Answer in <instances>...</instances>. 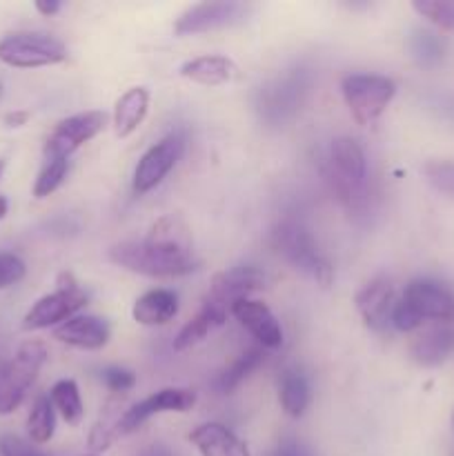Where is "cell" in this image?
I'll list each match as a JSON object with an SVG mask.
<instances>
[{
    "mask_svg": "<svg viewBox=\"0 0 454 456\" xmlns=\"http://www.w3.org/2000/svg\"><path fill=\"white\" fill-rule=\"evenodd\" d=\"M182 154H185V138H182V134H167L158 142H154L141 156L136 169H134V191L136 194H147V191L156 190L167 178V174L176 167Z\"/></svg>",
    "mask_w": 454,
    "mask_h": 456,
    "instance_id": "obj_9",
    "label": "cell"
},
{
    "mask_svg": "<svg viewBox=\"0 0 454 456\" xmlns=\"http://www.w3.org/2000/svg\"><path fill=\"white\" fill-rule=\"evenodd\" d=\"M194 403L196 395L187 390V387H165V390L154 392L151 396L142 399L141 403L125 410L118 421V435H132V432H136L142 423H147L156 414L187 412V410L194 408Z\"/></svg>",
    "mask_w": 454,
    "mask_h": 456,
    "instance_id": "obj_12",
    "label": "cell"
},
{
    "mask_svg": "<svg viewBox=\"0 0 454 456\" xmlns=\"http://www.w3.org/2000/svg\"><path fill=\"white\" fill-rule=\"evenodd\" d=\"M123 414H116L114 410L107 408L105 414H102L101 419H98L96 423H93L92 432H89V450H92L93 454L96 452H105L107 448H109L111 444H114L116 439H118V421Z\"/></svg>",
    "mask_w": 454,
    "mask_h": 456,
    "instance_id": "obj_32",
    "label": "cell"
},
{
    "mask_svg": "<svg viewBox=\"0 0 454 456\" xmlns=\"http://www.w3.org/2000/svg\"><path fill=\"white\" fill-rule=\"evenodd\" d=\"M409 52L421 67H434L445 58V45L434 31L414 29L409 36Z\"/></svg>",
    "mask_w": 454,
    "mask_h": 456,
    "instance_id": "obj_29",
    "label": "cell"
},
{
    "mask_svg": "<svg viewBox=\"0 0 454 456\" xmlns=\"http://www.w3.org/2000/svg\"><path fill=\"white\" fill-rule=\"evenodd\" d=\"M0 454L3 456H45L40 454L38 450L31 448L29 444H25V441L18 439V436L13 435H4L3 439H0ZM87 456H98V454H87Z\"/></svg>",
    "mask_w": 454,
    "mask_h": 456,
    "instance_id": "obj_37",
    "label": "cell"
},
{
    "mask_svg": "<svg viewBox=\"0 0 454 456\" xmlns=\"http://www.w3.org/2000/svg\"><path fill=\"white\" fill-rule=\"evenodd\" d=\"M423 176L436 191L454 199V160H430L423 165Z\"/></svg>",
    "mask_w": 454,
    "mask_h": 456,
    "instance_id": "obj_33",
    "label": "cell"
},
{
    "mask_svg": "<svg viewBox=\"0 0 454 456\" xmlns=\"http://www.w3.org/2000/svg\"><path fill=\"white\" fill-rule=\"evenodd\" d=\"M27 274V265L18 254L0 252V289L20 283Z\"/></svg>",
    "mask_w": 454,
    "mask_h": 456,
    "instance_id": "obj_34",
    "label": "cell"
},
{
    "mask_svg": "<svg viewBox=\"0 0 454 456\" xmlns=\"http://www.w3.org/2000/svg\"><path fill=\"white\" fill-rule=\"evenodd\" d=\"M45 361H47V347L40 341H27L0 368V417L12 414L25 401Z\"/></svg>",
    "mask_w": 454,
    "mask_h": 456,
    "instance_id": "obj_5",
    "label": "cell"
},
{
    "mask_svg": "<svg viewBox=\"0 0 454 456\" xmlns=\"http://www.w3.org/2000/svg\"><path fill=\"white\" fill-rule=\"evenodd\" d=\"M111 328L98 316H74L53 330V338L78 350H101L109 343Z\"/></svg>",
    "mask_w": 454,
    "mask_h": 456,
    "instance_id": "obj_17",
    "label": "cell"
},
{
    "mask_svg": "<svg viewBox=\"0 0 454 456\" xmlns=\"http://www.w3.org/2000/svg\"><path fill=\"white\" fill-rule=\"evenodd\" d=\"M141 456H174V454L169 452L165 445H151V448H147Z\"/></svg>",
    "mask_w": 454,
    "mask_h": 456,
    "instance_id": "obj_41",
    "label": "cell"
},
{
    "mask_svg": "<svg viewBox=\"0 0 454 456\" xmlns=\"http://www.w3.org/2000/svg\"><path fill=\"white\" fill-rule=\"evenodd\" d=\"M249 12H252L249 4L234 3V0L191 4L190 9H185V12L176 18V22H174V34L191 36L243 25L249 18Z\"/></svg>",
    "mask_w": 454,
    "mask_h": 456,
    "instance_id": "obj_10",
    "label": "cell"
},
{
    "mask_svg": "<svg viewBox=\"0 0 454 456\" xmlns=\"http://www.w3.org/2000/svg\"><path fill=\"white\" fill-rule=\"evenodd\" d=\"M412 9L434 27L454 31V3L452 0H414Z\"/></svg>",
    "mask_w": 454,
    "mask_h": 456,
    "instance_id": "obj_31",
    "label": "cell"
},
{
    "mask_svg": "<svg viewBox=\"0 0 454 456\" xmlns=\"http://www.w3.org/2000/svg\"><path fill=\"white\" fill-rule=\"evenodd\" d=\"M67 61V47L58 38L38 31H18L0 40V62L18 69L49 67Z\"/></svg>",
    "mask_w": 454,
    "mask_h": 456,
    "instance_id": "obj_8",
    "label": "cell"
},
{
    "mask_svg": "<svg viewBox=\"0 0 454 456\" xmlns=\"http://www.w3.org/2000/svg\"><path fill=\"white\" fill-rule=\"evenodd\" d=\"M85 305H87V292L76 283L74 274L61 272L56 279V289L52 294H45L29 307L22 319V330L36 332V330L58 328L65 321L74 319L76 312L83 310Z\"/></svg>",
    "mask_w": 454,
    "mask_h": 456,
    "instance_id": "obj_6",
    "label": "cell"
},
{
    "mask_svg": "<svg viewBox=\"0 0 454 456\" xmlns=\"http://www.w3.org/2000/svg\"><path fill=\"white\" fill-rule=\"evenodd\" d=\"M261 363H263L261 347H249V350H245L243 354L236 356L227 368L221 370V374H218L216 379L218 392H221V395H230V392L236 390V387H239L240 383H243L245 379H247Z\"/></svg>",
    "mask_w": 454,
    "mask_h": 456,
    "instance_id": "obj_26",
    "label": "cell"
},
{
    "mask_svg": "<svg viewBox=\"0 0 454 456\" xmlns=\"http://www.w3.org/2000/svg\"><path fill=\"white\" fill-rule=\"evenodd\" d=\"M27 120H29V111H9V114H4L3 123L4 127L16 129V127H22V125H27Z\"/></svg>",
    "mask_w": 454,
    "mask_h": 456,
    "instance_id": "obj_39",
    "label": "cell"
},
{
    "mask_svg": "<svg viewBox=\"0 0 454 456\" xmlns=\"http://www.w3.org/2000/svg\"><path fill=\"white\" fill-rule=\"evenodd\" d=\"M178 314V297L172 289H150L136 298L132 307V316L138 325L145 328H158L167 325Z\"/></svg>",
    "mask_w": 454,
    "mask_h": 456,
    "instance_id": "obj_20",
    "label": "cell"
},
{
    "mask_svg": "<svg viewBox=\"0 0 454 456\" xmlns=\"http://www.w3.org/2000/svg\"><path fill=\"white\" fill-rule=\"evenodd\" d=\"M7 209H9V203L4 196H0V221H3L4 216H7Z\"/></svg>",
    "mask_w": 454,
    "mask_h": 456,
    "instance_id": "obj_42",
    "label": "cell"
},
{
    "mask_svg": "<svg viewBox=\"0 0 454 456\" xmlns=\"http://www.w3.org/2000/svg\"><path fill=\"white\" fill-rule=\"evenodd\" d=\"M56 430V410L49 396H38L27 417V435L34 444H47Z\"/></svg>",
    "mask_w": 454,
    "mask_h": 456,
    "instance_id": "obj_28",
    "label": "cell"
},
{
    "mask_svg": "<svg viewBox=\"0 0 454 456\" xmlns=\"http://www.w3.org/2000/svg\"><path fill=\"white\" fill-rule=\"evenodd\" d=\"M227 314H230L227 307L216 305V303L205 298L203 307L196 312L194 319L187 321V323L181 328V332L176 334V338H174V350H187V347L205 341L207 334H212L214 330L221 328V325L225 323Z\"/></svg>",
    "mask_w": 454,
    "mask_h": 456,
    "instance_id": "obj_22",
    "label": "cell"
},
{
    "mask_svg": "<svg viewBox=\"0 0 454 456\" xmlns=\"http://www.w3.org/2000/svg\"><path fill=\"white\" fill-rule=\"evenodd\" d=\"M274 456H312L310 452H307L305 448H303L298 441L294 439H285L280 441V445L276 448V454Z\"/></svg>",
    "mask_w": 454,
    "mask_h": 456,
    "instance_id": "obj_38",
    "label": "cell"
},
{
    "mask_svg": "<svg viewBox=\"0 0 454 456\" xmlns=\"http://www.w3.org/2000/svg\"><path fill=\"white\" fill-rule=\"evenodd\" d=\"M325 181L329 191L338 199V203L347 209H356L365 203L368 190V159L359 141L350 136H341L332 141L328 150V159L323 165Z\"/></svg>",
    "mask_w": 454,
    "mask_h": 456,
    "instance_id": "obj_2",
    "label": "cell"
},
{
    "mask_svg": "<svg viewBox=\"0 0 454 456\" xmlns=\"http://www.w3.org/2000/svg\"><path fill=\"white\" fill-rule=\"evenodd\" d=\"M101 379L111 392H127L136 386V374L127 368H105Z\"/></svg>",
    "mask_w": 454,
    "mask_h": 456,
    "instance_id": "obj_36",
    "label": "cell"
},
{
    "mask_svg": "<svg viewBox=\"0 0 454 456\" xmlns=\"http://www.w3.org/2000/svg\"><path fill=\"white\" fill-rule=\"evenodd\" d=\"M452 426H454V412H452Z\"/></svg>",
    "mask_w": 454,
    "mask_h": 456,
    "instance_id": "obj_45",
    "label": "cell"
},
{
    "mask_svg": "<svg viewBox=\"0 0 454 456\" xmlns=\"http://www.w3.org/2000/svg\"><path fill=\"white\" fill-rule=\"evenodd\" d=\"M403 301L421 316L423 321H454V294L443 283L432 279H414L405 285Z\"/></svg>",
    "mask_w": 454,
    "mask_h": 456,
    "instance_id": "obj_13",
    "label": "cell"
},
{
    "mask_svg": "<svg viewBox=\"0 0 454 456\" xmlns=\"http://www.w3.org/2000/svg\"><path fill=\"white\" fill-rule=\"evenodd\" d=\"M310 399L312 392L307 379L303 377L298 370H288V372H283L279 383L280 410H283L289 419H298L305 414Z\"/></svg>",
    "mask_w": 454,
    "mask_h": 456,
    "instance_id": "obj_24",
    "label": "cell"
},
{
    "mask_svg": "<svg viewBox=\"0 0 454 456\" xmlns=\"http://www.w3.org/2000/svg\"><path fill=\"white\" fill-rule=\"evenodd\" d=\"M200 456H249L247 445L221 423H203L190 432Z\"/></svg>",
    "mask_w": 454,
    "mask_h": 456,
    "instance_id": "obj_19",
    "label": "cell"
},
{
    "mask_svg": "<svg viewBox=\"0 0 454 456\" xmlns=\"http://www.w3.org/2000/svg\"><path fill=\"white\" fill-rule=\"evenodd\" d=\"M182 78L191 83L205 85V87H218V85L231 83L239 78V67L227 56H199L181 65Z\"/></svg>",
    "mask_w": 454,
    "mask_h": 456,
    "instance_id": "obj_21",
    "label": "cell"
},
{
    "mask_svg": "<svg viewBox=\"0 0 454 456\" xmlns=\"http://www.w3.org/2000/svg\"><path fill=\"white\" fill-rule=\"evenodd\" d=\"M230 314L256 338L258 346L267 347V350H276L283 346V328L265 303L254 301V298H240L231 305Z\"/></svg>",
    "mask_w": 454,
    "mask_h": 456,
    "instance_id": "obj_15",
    "label": "cell"
},
{
    "mask_svg": "<svg viewBox=\"0 0 454 456\" xmlns=\"http://www.w3.org/2000/svg\"><path fill=\"white\" fill-rule=\"evenodd\" d=\"M270 243L276 249V254L283 256L294 270L305 274L307 279L319 283L320 288H328L332 283V263L325 258V254L319 249L312 232L301 221H296V218H283V221L276 223L274 230H272Z\"/></svg>",
    "mask_w": 454,
    "mask_h": 456,
    "instance_id": "obj_3",
    "label": "cell"
},
{
    "mask_svg": "<svg viewBox=\"0 0 454 456\" xmlns=\"http://www.w3.org/2000/svg\"><path fill=\"white\" fill-rule=\"evenodd\" d=\"M49 399H52L53 410H58L61 417L65 419L69 426H78V423L83 421L85 408L76 381H71V379L58 381L56 386L52 387V392H49Z\"/></svg>",
    "mask_w": 454,
    "mask_h": 456,
    "instance_id": "obj_27",
    "label": "cell"
},
{
    "mask_svg": "<svg viewBox=\"0 0 454 456\" xmlns=\"http://www.w3.org/2000/svg\"><path fill=\"white\" fill-rule=\"evenodd\" d=\"M341 92L352 118L372 125L396 96V83L381 74H350L341 80Z\"/></svg>",
    "mask_w": 454,
    "mask_h": 456,
    "instance_id": "obj_7",
    "label": "cell"
},
{
    "mask_svg": "<svg viewBox=\"0 0 454 456\" xmlns=\"http://www.w3.org/2000/svg\"><path fill=\"white\" fill-rule=\"evenodd\" d=\"M67 172H69V159H47L43 169L38 172L34 183V196L36 199H47L52 196L58 187L65 183Z\"/></svg>",
    "mask_w": 454,
    "mask_h": 456,
    "instance_id": "obj_30",
    "label": "cell"
},
{
    "mask_svg": "<svg viewBox=\"0 0 454 456\" xmlns=\"http://www.w3.org/2000/svg\"><path fill=\"white\" fill-rule=\"evenodd\" d=\"M105 125L107 114L98 110L80 111V114L61 120L45 141V159H69L85 142L96 138L105 129Z\"/></svg>",
    "mask_w": 454,
    "mask_h": 456,
    "instance_id": "obj_11",
    "label": "cell"
},
{
    "mask_svg": "<svg viewBox=\"0 0 454 456\" xmlns=\"http://www.w3.org/2000/svg\"><path fill=\"white\" fill-rule=\"evenodd\" d=\"M454 352V330L448 325H434L418 334L409 343V356L421 368H439Z\"/></svg>",
    "mask_w": 454,
    "mask_h": 456,
    "instance_id": "obj_18",
    "label": "cell"
},
{
    "mask_svg": "<svg viewBox=\"0 0 454 456\" xmlns=\"http://www.w3.org/2000/svg\"><path fill=\"white\" fill-rule=\"evenodd\" d=\"M390 325L394 330H399V332H414V330L421 328L423 319L403 301V298H399V301L394 303V310H392Z\"/></svg>",
    "mask_w": 454,
    "mask_h": 456,
    "instance_id": "obj_35",
    "label": "cell"
},
{
    "mask_svg": "<svg viewBox=\"0 0 454 456\" xmlns=\"http://www.w3.org/2000/svg\"><path fill=\"white\" fill-rule=\"evenodd\" d=\"M3 172H4V160L0 159V176H3Z\"/></svg>",
    "mask_w": 454,
    "mask_h": 456,
    "instance_id": "obj_43",
    "label": "cell"
},
{
    "mask_svg": "<svg viewBox=\"0 0 454 456\" xmlns=\"http://www.w3.org/2000/svg\"><path fill=\"white\" fill-rule=\"evenodd\" d=\"M114 265L142 276H156V279H172V276H185L199 270V261L194 252H181V249L165 248V245L151 243V240H123L109 248L107 252Z\"/></svg>",
    "mask_w": 454,
    "mask_h": 456,
    "instance_id": "obj_1",
    "label": "cell"
},
{
    "mask_svg": "<svg viewBox=\"0 0 454 456\" xmlns=\"http://www.w3.org/2000/svg\"><path fill=\"white\" fill-rule=\"evenodd\" d=\"M34 7H36V12L43 13V16H53V13L61 12L62 4L58 3V0H36Z\"/></svg>",
    "mask_w": 454,
    "mask_h": 456,
    "instance_id": "obj_40",
    "label": "cell"
},
{
    "mask_svg": "<svg viewBox=\"0 0 454 456\" xmlns=\"http://www.w3.org/2000/svg\"><path fill=\"white\" fill-rule=\"evenodd\" d=\"M0 94H3V85H0Z\"/></svg>",
    "mask_w": 454,
    "mask_h": 456,
    "instance_id": "obj_44",
    "label": "cell"
},
{
    "mask_svg": "<svg viewBox=\"0 0 454 456\" xmlns=\"http://www.w3.org/2000/svg\"><path fill=\"white\" fill-rule=\"evenodd\" d=\"M354 303L363 323L374 332H381L390 325L392 310H394V285L387 276H374L359 289Z\"/></svg>",
    "mask_w": 454,
    "mask_h": 456,
    "instance_id": "obj_16",
    "label": "cell"
},
{
    "mask_svg": "<svg viewBox=\"0 0 454 456\" xmlns=\"http://www.w3.org/2000/svg\"><path fill=\"white\" fill-rule=\"evenodd\" d=\"M147 110H150V92H147L145 87L127 89V92L116 101L114 116H111L116 136H132V134L141 127L142 120H145Z\"/></svg>",
    "mask_w": 454,
    "mask_h": 456,
    "instance_id": "obj_23",
    "label": "cell"
},
{
    "mask_svg": "<svg viewBox=\"0 0 454 456\" xmlns=\"http://www.w3.org/2000/svg\"><path fill=\"white\" fill-rule=\"evenodd\" d=\"M312 87V71L307 67H294L283 76L258 87L256 111L267 125H283L296 114L307 101Z\"/></svg>",
    "mask_w": 454,
    "mask_h": 456,
    "instance_id": "obj_4",
    "label": "cell"
},
{
    "mask_svg": "<svg viewBox=\"0 0 454 456\" xmlns=\"http://www.w3.org/2000/svg\"><path fill=\"white\" fill-rule=\"evenodd\" d=\"M145 239L151 240V243L165 245V248L181 249V252H191V248H194V240H191V232L187 227V223L182 218L174 216V214L158 218L150 227Z\"/></svg>",
    "mask_w": 454,
    "mask_h": 456,
    "instance_id": "obj_25",
    "label": "cell"
},
{
    "mask_svg": "<svg viewBox=\"0 0 454 456\" xmlns=\"http://www.w3.org/2000/svg\"><path fill=\"white\" fill-rule=\"evenodd\" d=\"M267 276L265 272H261L258 267L252 265H239L230 267V270H223L218 274H214L212 283H209L207 301L216 303V305L227 307L231 310L236 301L240 298H249V294L258 292V289L265 288Z\"/></svg>",
    "mask_w": 454,
    "mask_h": 456,
    "instance_id": "obj_14",
    "label": "cell"
}]
</instances>
